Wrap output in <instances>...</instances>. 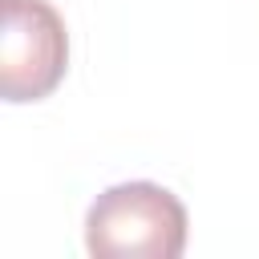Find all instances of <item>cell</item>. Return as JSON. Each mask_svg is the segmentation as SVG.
I'll use <instances>...</instances> for the list:
<instances>
[{
    "instance_id": "6da1fadb",
    "label": "cell",
    "mask_w": 259,
    "mask_h": 259,
    "mask_svg": "<svg viewBox=\"0 0 259 259\" xmlns=\"http://www.w3.org/2000/svg\"><path fill=\"white\" fill-rule=\"evenodd\" d=\"M85 247L97 259H178L186 251V206L158 182H117L93 198Z\"/></svg>"
},
{
    "instance_id": "7a4b0ae2",
    "label": "cell",
    "mask_w": 259,
    "mask_h": 259,
    "mask_svg": "<svg viewBox=\"0 0 259 259\" xmlns=\"http://www.w3.org/2000/svg\"><path fill=\"white\" fill-rule=\"evenodd\" d=\"M0 93L4 101H45L69 69V32L49 0H0Z\"/></svg>"
}]
</instances>
